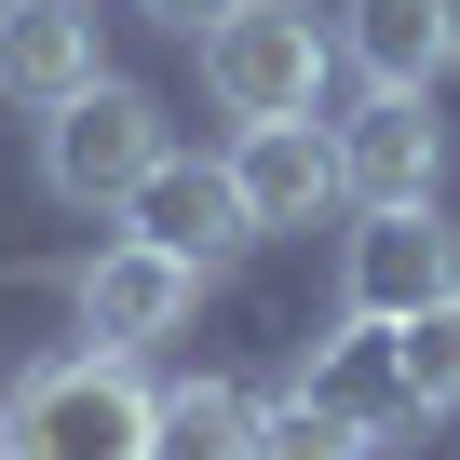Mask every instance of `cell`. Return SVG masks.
Returning a JSON list of instances; mask_svg holds the SVG:
<instances>
[{"instance_id": "6da1fadb", "label": "cell", "mask_w": 460, "mask_h": 460, "mask_svg": "<svg viewBox=\"0 0 460 460\" xmlns=\"http://www.w3.org/2000/svg\"><path fill=\"white\" fill-rule=\"evenodd\" d=\"M163 447V393L136 379V352H55L0 406V460H149Z\"/></svg>"}, {"instance_id": "7a4b0ae2", "label": "cell", "mask_w": 460, "mask_h": 460, "mask_svg": "<svg viewBox=\"0 0 460 460\" xmlns=\"http://www.w3.org/2000/svg\"><path fill=\"white\" fill-rule=\"evenodd\" d=\"M339 28H312V0H230L203 28V95L230 122H325Z\"/></svg>"}, {"instance_id": "3957f363", "label": "cell", "mask_w": 460, "mask_h": 460, "mask_svg": "<svg viewBox=\"0 0 460 460\" xmlns=\"http://www.w3.org/2000/svg\"><path fill=\"white\" fill-rule=\"evenodd\" d=\"M176 136H163V109L136 95V82H95V95H68L55 122H41V190L68 203V217H122L136 203V176L163 163Z\"/></svg>"}, {"instance_id": "277c9868", "label": "cell", "mask_w": 460, "mask_h": 460, "mask_svg": "<svg viewBox=\"0 0 460 460\" xmlns=\"http://www.w3.org/2000/svg\"><path fill=\"white\" fill-rule=\"evenodd\" d=\"M447 298H460V244L433 230V203L366 217L339 244V325H406V312H447Z\"/></svg>"}, {"instance_id": "5b68a950", "label": "cell", "mask_w": 460, "mask_h": 460, "mask_svg": "<svg viewBox=\"0 0 460 460\" xmlns=\"http://www.w3.org/2000/svg\"><path fill=\"white\" fill-rule=\"evenodd\" d=\"M68 298H82V339H95V352H149V339H176V325L203 312V271L122 230V244H95V258L68 271Z\"/></svg>"}, {"instance_id": "8992f818", "label": "cell", "mask_w": 460, "mask_h": 460, "mask_svg": "<svg viewBox=\"0 0 460 460\" xmlns=\"http://www.w3.org/2000/svg\"><path fill=\"white\" fill-rule=\"evenodd\" d=\"M325 149H339V203H352V217H406V203H433V176H447L433 95H366Z\"/></svg>"}, {"instance_id": "52a82bcc", "label": "cell", "mask_w": 460, "mask_h": 460, "mask_svg": "<svg viewBox=\"0 0 460 460\" xmlns=\"http://www.w3.org/2000/svg\"><path fill=\"white\" fill-rule=\"evenodd\" d=\"M109 82V41H95V0H0V95L14 109H68Z\"/></svg>"}, {"instance_id": "ba28073f", "label": "cell", "mask_w": 460, "mask_h": 460, "mask_svg": "<svg viewBox=\"0 0 460 460\" xmlns=\"http://www.w3.org/2000/svg\"><path fill=\"white\" fill-rule=\"evenodd\" d=\"M136 244H163V258H190V271H217L230 244H258V217H244V190H230V163H190V149H163L149 176H136Z\"/></svg>"}, {"instance_id": "9c48e42d", "label": "cell", "mask_w": 460, "mask_h": 460, "mask_svg": "<svg viewBox=\"0 0 460 460\" xmlns=\"http://www.w3.org/2000/svg\"><path fill=\"white\" fill-rule=\"evenodd\" d=\"M230 190H244V217L258 230H312L325 203H339V149H325V122H230Z\"/></svg>"}, {"instance_id": "30bf717a", "label": "cell", "mask_w": 460, "mask_h": 460, "mask_svg": "<svg viewBox=\"0 0 460 460\" xmlns=\"http://www.w3.org/2000/svg\"><path fill=\"white\" fill-rule=\"evenodd\" d=\"M339 55L379 95H433L460 68V0H339Z\"/></svg>"}, {"instance_id": "8fae6325", "label": "cell", "mask_w": 460, "mask_h": 460, "mask_svg": "<svg viewBox=\"0 0 460 460\" xmlns=\"http://www.w3.org/2000/svg\"><path fill=\"white\" fill-rule=\"evenodd\" d=\"M298 393H312L325 420H352L366 447L420 420V406H406V366H393V325H339V339H325V352L298 366Z\"/></svg>"}, {"instance_id": "7c38bea8", "label": "cell", "mask_w": 460, "mask_h": 460, "mask_svg": "<svg viewBox=\"0 0 460 460\" xmlns=\"http://www.w3.org/2000/svg\"><path fill=\"white\" fill-rule=\"evenodd\" d=\"M149 460H258V393L244 379H176Z\"/></svg>"}, {"instance_id": "4fadbf2b", "label": "cell", "mask_w": 460, "mask_h": 460, "mask_svg": "<svg viewBox=\"0 0 460 460\" xmlns=\"http://www.w3.org/2000/svg\"><path fill=\"white\" fill-rule=\"evenodd\" d=\"M393 366H406V406H420V420L460 406V298H447V312H406V325H393Z\"/></svg>"}, {"instance_id": "5bb4252c", "label": "cell", "mask_w": 460, "mask_h": 460, "mask_svg": "<svg viewBox=\"0 0 460 460\" xmlns=\"http://www.w3.org/2000/svg\"><path fill=\"white\" fill-rule=\"evenodd\" d=\"M258 460H366V433L325 420L312 393H285V406H258Z\"/></svg>"}, {"instance_id": "9a60e30c", "label": "cell", "mask_w": 460, "mask_h": 460, "mask_svg": "<svg viewBox=\"0 0 460 460\" xmlns=\"http://www.w3.org/2000/svg\"><path fill=\"white\" fill-rule=\"evenodd\" d=\"M136 14H163V28H190V41H203V28L230 14V0H136Z\"/></svg>"}]
</instances>
